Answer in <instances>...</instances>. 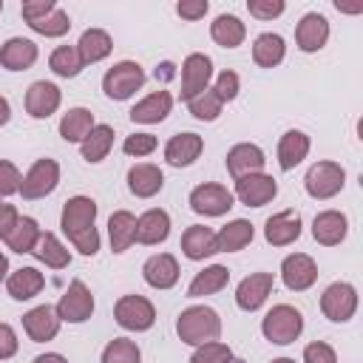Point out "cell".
I'll return each instance as SVG.
<instances>
[{
  "label": "cell",
  "instance_id": "7402d4cb",
  "mask_svg": "<svg viewBox=\"0 0 363 363\" xmlns=\"http://www.w3.org/2000/svg\"><path fill=\"white\" fill-rule=\"evenodd\" d=\"M142 275L153 289H170L179 281V264L170 252H159V255H150L145 261Z\"/></svg>",
  "mask_w": 363,
  "mask_h": 363
},
{
  "label": "cell",
  "instance_id": "83f0119b",
  "mask_svg": "<svg viewBox=\"0 0 363 363\" xmlns=\"http://www.w3.org/2000/svg\"><path fill=\"white\" fill-rule=\"evenodd\" d=\"M182 252L190 258V261H201L207 255L216 252V233L204 224H193L184 230L182 235Z\"/></svg>",
  "mask_w": 363,
  "mask_h": 363
},
{
  "label": "cell",
  "instance_id": "277c9868",
  "mask_svg": "<svg viewBox=\"0 0 363 363\" xmlns=\"http://www.w3.org/2000/svg\"><path fill=\"white\" fill-rule=\"evenodd\" d=\"M301 329H303V315H301L295 306H289V303L272 306V309L267 312L264 323H261L264 337H267L269 343H278V346L292 343V340L301 335Z\"/></svg>",
  "mask_w": 363,
  "mask_h": 363
},
{
  "label": "cell",
  "instance_id": "7a4b0ae2",
  "mask_svg": "<svg viewBox=\"0 0 363 363\" xmlns=\"http://www.w3.org/2000/svg\"><path fill=\"white\" fill-rule=\"evenodd\" d=\"M176 332L184 343H193V346H201V343H210V340H218L221 335V320L216 315V309L210 306H190L179 315L176 320Z\"/></svg>",
  "mask_w": 363,
  "mask_h": 363
},
{
  "label": "cell",
  "instance_id": "74e56055",
  "mask_svg": "<svg viewBox=\"0 0 363 363\" xmlns=\"http://www.w3.org/2000/svg\"><path fill=\"white\" fill-rule=\"evenodd\" d=\"M94 128V116L88 108H71L62 119H60V136L65 142H82Z\"/></svg>",
  "mask_w": 363,
  "mask_h": 363
},
{
  "label": "cell",
  "instance_id": "9c48e42d",
  "mask_svg": "<svg viewBox=\"0 0 363 363\" xmlns=\"http://www.w3.org/2000/svg\"><path fill=\"white\" fill-rule=\"evenodd\" d=\"M91 312H94V295H91V289H88L82 281H71L68 292H65V295L60 298V303H57L60 320L82 323V320L91 318Z\"/></svg>",
  "mask_w": 363,
  "mask_h": 363
},
{
  "label": "cell",
  "instance_id": "7bdbcfd3",
  "mask_svg": "<svg viewBox=\"0 0 363 363\" xmlns=\"http://www.w3.org/2000/svg\"><path fill=\"white\" fill-rule=\"evenodd\" d=\"M139 346L128 337H116L102 349V363H139Z\"/></svg>",
  "mask_w": 363,
  "mask_h": 363
},
{
  "label": "cell",
  "instance_id": "7dc6e473",
  "mask_svg": "<svg viewBox=\"0 0 363 363\" xmlns=\"http://www.w3.org/2000/svg\"><path fill=\"white\" fill-rule=\"evenodd\" d=\"M247 9H250V14L258 17V20H272V17L284 14L286 6H284V0H250Z\"/></svg>",
  "mask_w": 363,
  "mask_h": 363
},
{
  "label": "cell",
  "instance_id": "e575fe53",
  "mask_svg": "<svg viewBox=\"0 0 363 363\" xmlns=\"http://www.w3.org/2000/svg\"><path fill=\"white\" fill-rule=\"evenodd\" d=\"M31 255H34L37 261H43L45 267H51V269H62V267H68V261H71V252H68V250L60 244V238L51 235V233H40V238H37Z\"/></svg>",
  "mask_w": 363,
  "mask_h": 363
},
{
  "label": "cell",
  "instance_id": "f35d334b",
  "mask_svg": "<svg viewBox=\"0 0 363 363\" xmlns=\"http://www.w3.org/2000/svg\"><path fill=\"white\" fill-rule=\"evenodd\" d=\"M113 145V128L108 125H94L91 133L82 139V159L85 162H102Z\"/></svg>",
  "mask_w": 363,
  "mask_h": 363
},
{
  "label": "cell",
  "instance_id": "f5cc1de1",
  "mask_svg": "<svg viewBox=\"0 0 363 363\" xmlns=\"http://www.w3.org/2000/svg\"><path fill=\"white\" fill-rule=\"evenodd\" d=\"M17 210L11 207V204H6V201H0V238H6L9 233H11V227L17 224Z\"/></svg>",
  "mask_w": 363,
  "mask_h": 363
},
{
  "label": "cell",
  "instance_id": "91938a15",
  "mask_svg": "<svg viewBox=\"0 0 363 363\" xmlns=\"http://www.w3.org/2000/svg\"><path fill=\"white\" fill-rule=\"evenodd\" d=\"M227 363H244V360H238V357H230V360H227Z\"/></svg>",
  "mask_w": 363,
  "mask_h": 363
},
{
  "label": "cell",
  "instance_id": "d6a6232c",
  "mask_svg": "<svg viewBox=\"0 0 363 363\" xmlns=\"http://www.w3.org/2000/svg\"><path fill=\"white\" fill-rule=\"evenodd\" d=\"M250 241H252V224L244 218H235L216 233V252H235V250H244Z\"/></svg>",
  "mask_w": 363,
  "mask_h": 363
},
{
  "label": "cell",
  "instance_id": "ffe728a7",
  "mask_svg": "<svg viewBox=\"0 0 363 363\" xmlns=\"http://www.w3.org/2000/svg\"><path fill=\"white\" fill-rule=\"evenodd\" d=\"M264 150L258 145H250V142H241L235 147H230L227 153V170L233 173V179H241V176H250V173H261L264 167Z\"/></svg>",
  "mask_w": 363,
  "mask_h": 363
},
{
  "label": "cell",
  "instance_id": "f6af8a7d",
  "mask_svg": "<svg viewBox=\"0 0 363 363\" xmlns=\"http://www.w3.org/2000/svg\"><path fill=\"white\" fill-rule=\"evenodd\" d=\"M122 150H125L128 156H147V153L156 150V136H153V133H133V136L125 139Z\"/></svg>",
  "mask_w": 363,
  "mask_h": 363
},
{
  "label": "cell",
  "instance_id": "52a82bcc",
  "mask_svg": "<svg viewBox=\"0 0 363 363\" xmlns=\"http://www.w3.org/2000/svg\"><path fill=\"white\" fill-rule=\"evenodd\" d=\"M113 315H116V323L122 329H130V332H145L156 320L153 303L142 295H122L113 306Z\"/></svg>",
  "mask_w": 363,
  "mask_h": 363
},
{
  "label": "cell",
  "instance_id": "7c38bea8",
  "mask_svg": "<svg viewBox=\"0 0 363 363\" xmlns=\"http://www.w3.org/2000/svg\"><path fill=\"white\" fill-rule=\"evenodd\" d=\"M213 77V62L207 54H190L182 62V99L190 102L196 94L207 91V82Z\"/></svg>",
  "mask_w": 363,
  "mask_h": 363
},
{
  "label": "cell",
  "instance_id": "ac0fdd59",
  "mask_svg": "<svg viewBox=\"0 0 363 363\" xmlns=\"http://www.w3.org/2000/svg\"><path fill=\"white\" fill-rule=\"evenodd\" d=\"M295 40H298V48L301 51H318L326 45L329 40V20L318 11H309L301 17L298 28H295Z\"/></svg>",
  "mask_w": 363,
  "mask_h": 363
},
{
  "label": "cell",
  "instance_id": "1f68e13d",
  "mask_svg": "<svg viewBox=\"0 0 363 363\" xmlns=\"http://www.w3.org/2000/svg\"><path fill=\"white\" fill-rule=\"evenodd\" d=\"M6 286H9V295H11L14 301H28V298H34V295L45 286V278H43V272H37L34 267H20L17 272L9 275Z\"/></svg>",
  "mask_w": 363,
  "mask_h": 363
},
{
  "label": "cell",
  "instance_id": "bcb514c9",
  "mask_svg": "<svg viewBox=\"0 0 363 363\" xmlns=\"http://www.w3.org/2000/svg\"><path fill=\"white\" fill-rule=\"evenodd\" d=\"M20 170L11 164V162H6V159H0V199H6V196H11V193H17L20 190Z\"/></svg>",
  "mask_w": 363,
  "mask_h": 363
},
{
  "label": "cell",
  "instance_id": "8fae6325",
  "mask_svg": "<svg viewBox=\"0 0 363 363\" xmlns=\"http://www.w3.org/2000/svg\"><path fill=\"white\" fill-rule=\"evenodd\" d=\"M320 309H323V315L329 320H337V323L349 320L354 315V309H357L354 286L352 284H332V286H326V292L320 295Z\"/></svg>",
  "mask_w": 363,
  "mask_h": 363
},
{
  "label": "cell",
  "instance_id": "f1b7e54d",
  "mask_svg": "<svg viewBox=\"0 0 363 363\" xmlns=\"http://www.w3.org/2000/svg\"><path fill=\"white\" fill-rule=\"evenodd\" d=\"M309 153V136L303 130H286L278 142V164L281 170H292L295 164H301Z\"/></svg>",
  "mask_w": 363,
  "mask_h": 363
},
{
  "label": "cell",
  "instance_id": "484cf974",
  "mask_svg": "<svg viewBox=\"0 0 363 363\" xmlns=\"http://www.w3.org/2000/svg\"><path fill=\"white\" fill-rule=\"evenodd\" d=\"M170 233V216L164 210H147L136 218V241L139 244H162Z\"/></svg>",
  "mask_w": 363,
  "mask_h": 363
},
{
  "label": "cell",
  "instance_id": "836d02e7",
  "mask_svg": "<svg viewBox=\"0 0 363 363\" xmlns=\"http://www.w3.org/2000/svg\"><path fill=\"white\" fill-rule=\"evenodd\" d=\"M227 281H230V269H227V267H221V264H213V267L201 269V272L190 281L187 295H190V298H204V295L221 292V289L227 286Z\"/></svg>",
  "mask_w": 363,
  "mask_h": 363
},
{
  "label": "cell",
  "instance_id": "681fc988",
  "mask_svg": "<svg viewBox=\"0 0 363 363\" xmlns=\"http://www.w3.org/2000/svg\"><path fill=\"white\" fill-rule=\"evenodd\" d=\"M303 363H337V357H335V349L329 343L315 340L303 349Z\"/></svg>",
  "mask_w": 363,
  "mask_h": 363
},
{
  "label": "cell",
  "instance_id": "11a10c76",
  "mask_svg": "<svg viewBox=\"0 0 363 363\" xmlns=\"http://www.w3.org/2000/svg\"><path fill=\"white\" fill-rule=\"evenodd\" d=\"M9 116H11L9 99H6V96H0V125H6V122H9Z\"/></svg>",
  "mask_w": 363,
  "mask_h": 363
},
{
  "label": "cell",
  "instance_id": "2e32d148",
  "mask_svg": "<svg viewBox=\"0 0 363 363\" xmlns=\"http://www.w3.org/2000/svg\"><path fill=\"white\" fill-rule=\"evenodd\" d=\"M298 235H301V216H298V210H281V213L269 216L267 224H264V238L272 247H286Z\"/></svg>",
  "mask_w": 363,
  "mask_h": 363
},
{
  "label": "cell",
  "instance_id": "30bf717a",
  "mask_svg": "<svg viewBox=\"0 0 363 363\" xmlns=\"http://www.w3.org/2000/svg\"><path fill=\"white\" fill-rule=\"evenodd\" d=\"M190 207L199 213V216H224L230 207H233V193L224 187V184H199L193 187L190 193Z\"/></svg>",
  "mask_w": 363,
  "mask_h": 363
},
{
  "label": "cell",
  "instance_id": "4fadbf2b",
  "mask_svg": "<svg viewBox=\"0 0 363 363\" xmlns=\"http://www.w3.org/2000/svg\"><path fill=\"white\" fill-rule=\"evenodd\" d=\"M275 193H278V184L267 173H250V176L235 179V196L247 207H264L267 201L275 199Z\"/></svg>",
  "mask_w": 363,
  "mask_h": 363
},
{
  "label": "cell",
  "instance_id": "ba28073f",
  "mask_svg": "<svg viewBox=\"0 0 363 363\" xmlns=\"http://www.w3.org/2000/svg\"><path fill=\"white\" fill-rule=\"evenodd\" d=\"M60 182V164L54 159H37L31 164V170L20 179V193L23 199L34 201V199H43L48 196Z\"/></svg>",
  "mask_w": 363,
  "mask_h": 363
},
{
  "label": "cell",
  "instance_id": "6f0895ef",
  "mask_svg": "<svg viewBox=\"0 0 363 363\" xmlns=\"http://www.w3.org/2000/svg\"><path fill=\"white\" fill-rule=\"evenodd\" d=\"M6 272H9V261H6V255L0 252V281L6 278Z\"/></svg>",
  "mask_w": 363,
  "mask_h": 363
},
{
  "label": "cell",
  "instance_id": "d6986e66",
  "mask_svg": "<svg viewBox=\"0 0 363 363\" xmlns=\"http://www.w3.org/2000/svg\"><path fill=\"white\" fill-rule=\"evenodd\" d=\"M60 108V88L54 82H34L28 91H26V111L34 116V119H48L54 111Z\"/></svg>",
  "mask_w": 363,
  "mask_h": 363
},
{
  "label": "cell",
  "instance_id": "6da1fadb",
  "mask_svg": "<svg viewBox=\"0 0 363 363\" xmlns=\"http://www.w3.org/2000/svg\"><path fill=\"white\" fill-rule=\"evenodd\" d=\"M96 221V201L88 196H74L65 201L62 207V233L68 235V241L82 252V255H94L99 250V233L94 227Z\"/></svg>",
  "mask_w": 363,
  "mask_h": 363
},
{
  "label": "cell",
  "instance_id": "3957f363",
  "mask_svg": "<svg viewBox=\"0 0 363 363\" xmlns=\"http://www.w3.org/2000/svg\"><path fill=\"white\" fill-rule=\"evenodd\" d=\"M20 11H23V17H26V23H28L37 34H45V37H62V34L71 28L68 14H65L54 0L23 3Z\"/></svg>",
  "mask_w": 363,
  "mask_h": 363
},
{
  "label": "cell",
  "instance_id": "8d00e7d4",
  "mask_svg": "<svg viewBox=\"0 0 363 363\" xmlns=\"http://www.w3.org/2000/svg\"><path fill=\"white\" fill-rule=\"evenodd\" d=\"M284 51H286L284 37L267 31V34H261V37L255 40V45H252V60H255L261 68H275V65L284 60Z\"/></svg>",
  "mask_w": 363,
  "mask_h": 363
},
{
  "label": "cell",
  "instance_id": "60d3db41",
  "mask_svg": "<svg viewBox=\"0 0 363 363\" xmlns=\"http://www.w3.org/2000/svg\"><path fill=\"white\" fill-rule=\"evenodd\" d=\"M48 65H51V71L57 77H77L82 71V60L77 54V45H60V48H54Z\"/></svg>",
  "mask_w": 363,
  "mask_h": 363
},
{
  "label": "cell",
  "instance_id": "816d5d0a",
  "mask_svg": "<svg viewBox=\"0 0 363 363\" xmlns=\"http://www.w3.org/2000/svg\"><path fill=\"white\" fill-rule=\"evenodd\" d=\"M176 11H179V17H184V20H199V17H204L207 14V3L204 0H182L179 6H176Z\"/></svg>",
  "mask_w": 363,
  "mask_h": 363
},
{
  "label": "cell",
  "instance_id": "f907efd6",
  "mask_svg": "<svg viewBox=\"0 0 363 363\" xmlns=\"http://www.w3.org/2000/svg\"><path fill=\"white\" fill-rule=\"evenodd\" d=\"M17 352V335L9 323H0V360H9Z\"/></svg>",
  "mask_w": 363,
  "mask_h": 363
},
{
  "label": "cell",
  "instance_id": "c3c4849f",
  "mask_svg": "<svg viewBox=\"0 0 363 363\" xmlns=\"http://www.w3.org/2000/svg\"><path fill=\"white\" fill-rule=\"evenodd\" d=\"M213 91L218 94L221 102L235 99V94H238V74H235V71H221L218 79H216V88H213Z\"/></svg>",
  "mask_w": 363,
  "mask_h": 363
},
{
  "label": "cell",
  "instance_id": "9f6ffc18",
  "mask_svg": "<svg viewBox=\"0 0 363 363\" xmlns=\"http://www.w3.org/2000/svg\"><path fill=\"white\" fill-rule=\"evenodd\" d=\"M159 77H162V79H170V77H173V65H170V62H162V65L156 68V79H159Z\"/></svg>",
  "mask_w": 363,
  "mask_h": 363
},
{
  "label": "cell",
  "instance_id": "db71d44e",
  "mask_svg": "<svg viewBox=\"0 0 363 363\" xmlns=\"http://www.w3.org/2000/svg\"><path fill=\"white\" fill-rule=\"evenodd\" d=\"M34 363H68V360H65L62 354H54V352H51V354H40V357H34Z\"/></svg>",
  "mask_w": 363,
  "mask_h": 363
},
{
  "label": "cell",
  "instance_id": "4dcf8cb0",
  "mask_svg": "<svg viewBox=\"0 0 363 363\" xmlns=\"http://www.w3.org/2000/svg\"><path fill=\"white\" fill-rule=\"evenodd\" d=\"M108 235H111L113 252H125L136 241V216L128 210H116L108 218Z\"/></svg>",
  "mask_w": 363,
  "mask_h": 363
},
{
  "label": "cell",
  "instance_id": "d4e9b609",
  "mask_svg": "<svg viewBox=\"0 0 363 363\" xmlns=\"http://www.w3.org/2000/svg\"><path fill=\"white\" fill-rule=\"evenodd\" d=\"M201 147H204V142H201L199 133H176L164 147V159L173 167H187L199 159Z\"/></svg>",
  "mask_w": 363,
  "mask_h": 363
},
{
  "label": "cell",
  "instance_id": "b9f144b4",
  "mask_svg": "<svg viewBox=\"0 0 363 363\" xmlns=\"http://www.w3.org/2000/svg\"><path fill=\"white\" fill-rule=\"evenodd\" d=\"M190 113L196 116V119H204V122H213L218 113H221V99H218V94L213 91V88H207V91H201V94H196L190 102Z\"/></svg>",
  "mask_w": 363,
  "mask_h": 363
},
{
  "label": "cell",
  "instance_id": "f546056e",
  "mask_svg": "<svg viewBox=\"0 0 363 363\" xmlns=\"http://www.w3.org/2000/svg\"><path fill=\"white\" fill-rule=\"evenodd\" d=\"M111 48H113L111 34H108V31H102V28H88V31L79 37V43H77V54H79L82 65L105 60V57L111 54Z\"/></svg>",
  "mask_w": 363,
  "mask_h": 363
},
{
  "label": "cell",
  "instance_id": "5b68a950",
  "mask_svg": "<svg viewBox=\"0 0 363 363\" xmlns=\"http://www.w3.org/2000/svg\"><path fill=\"white\" fill-rule=\"evenodd\" d=\"M142 85H145V71H142L139 62H130V60L116 62V65L108 68L105 77H102V91H105L111 99H128V96H133Z\"/></svg>",
  "mask_w": 363,
  "mask_h": 363
},
{
  "label": "cell",
  "instance_id": "9a60e30c",
  "mask_svg": "<svg viewBox=\"0 0 363 363\" xmlns=\"http://www.w3.org/2000/svg\"><path fill=\"white\" fill-rule=\"evenodd\" d=\"M272 284H275L272 272H252V275H247V278L238 284V289H235V303H238L244 312H255V309L267 301Z\"/></svg>",
  "mask_w": 363,
  "mask_h": 363
},
{
  "label": "cell",
  "instance_id": "8992f818",
  "mask_svg": "<svg viewBox=\"0 0 363 363\" xmlns=\"http://www.w3.org/2000/svg\"><path fill=\"white\" fill-rule=\"evenodd\" d=\"M303 184H306V193L312 199H332V196H337L343 190L346 170L337 162H318V164L309 167Z\"/></svg>",
  "mask_w": 363,
  "mask_h": 363
},
{
  "label": "cell",
  "instance_id": "cb8c5ba5",
  "mask_svg": "<svg viewBox=\"0 0 363 363\" xmlns=\"http://www.w3.org/2000/svg\"><path fill=\"white\" fill-rule=\"evenodd\" d=\"M170 108H173V96L167 91H153L130 108V119L142 125H156L170 113Z\"/></svg>",
  "mask_w": 363,
  "mask_h": 363
},
{
  "label": "cell",
  "instance_id": "4316f807",
  "mask_svg": "<svg viewBox=\"0 0 363 363\" xmlns=\"http://www.w3.org/2000/svg\"><path fill=\"white\" fill-rule=\"evenodd\" d=\"M162 184H164V176H162V170L156 164H133L128 170V187L139 199L156 196L162 190Z\"/></svg>",
  "mask_w": 363,
  "mask_h": 363
},
{
  "label": "cell",
  "instance_id": "680465c9",
  "mask_svg": "<svg viewBox=\"0 0 363 363\" xmlns=\"http://www.w3.org/2000/svg\"><path fill=\"white\" fill-rule=\"evenodd\" d=\"M272 363H295V360H289V357H278V360H272Z\"/></svg>",
  "mask_w": 363,
  "mask_h": 363
},
{
  "label": "cell",
  "instance_id": "d590c367",
  "mask_svg": "<svg viewBox=\"0 0 363 363\" xmlns=\"http://www.w3.org/2000/svg\"><path fill=\"white\" fill-rule=\"evenodd\" d=\"M210 34H213V40H216L218 45L235 48V45L244 43L247 28H244V23H241L235 14H218V17L213 20V26H210Z\"/></svg>",
  "mask_w": 363,
  "mask_h": 363
},
{
  "label": "cell",
  "instance_id": "603a6c76",
  "mask_svg": "<svg viewBox=\"0 0 363 363\" xmlns=\"http://www.w3.org/2000/svg\"><path fill=\"white\" fill-rule=\"evenodd\" d=\"M37 62V45L26 37H11L0 48V65L6 71H26Z\"/></svg>",
  "mask_w": 363,
  "mask_h": 363
},
{
  "label": "cell",
  "instance_id": "ab89813d",
  "mask_svg": "<svg viewBox=\"0 0 363 363\" xmlns=\"http://www.w3.org/2000/svg\"><path fill=\"white\" fill-rule=\"evenodd\" d=\"M37 238H40L37 221L28 218V216H23V218H17V224L11 227V233L6 235V244H9V250H14V252H31L34 244H37Z\"/></svg>",
  "mask_w": 363,
  "mask_h": 363
},
{
  "label": "cell",
  "instance_id": "94428289",
  "mask_svg": "<svg viewBox=\"0 0 363 363\" xmlns=\"http://www.w3.org/2000/svg\"><path fill=\"white\" fill-rule=\"evenodd\" d=\"M0 11H3V0H0Z\"/></svg>",
  "mask_w": 363,
  "mask_h": 363
},
{
  "label": "cell",
  "instance_id": "e0dca14e",
  "mask_svg": "<svg viewBox=\"0 0 363 363\" xmlns=\"http://www.w3.org/2000/svg\"><path fill=\"white\" fill-rule=\"evenodd\" d=\"M23 329H26V335L34 343H45V340L57 337V332H60V315L48 303L45 306H34L31 312L23 315Z\"/></svg>",
  "mask_w": 363,
  "mask_h": 363
},
{
  "label": "cell",
  "instance_id": "44dd1931",
  "mask_svg": "<svg viewBox=\"0 0 363 363\" xmlns=\"http://www.w3.org/2000/svg\"><path fill=\"white\" fill-rule=\"evenodd\" d=\"M346 230H349V221H346V216L337 213V210H323V213H318L315 221H312V235H315V241L323 244V247L340 244V241L346 238Z\"/></svg>",
  "mask_w": 363,
  "mask_h": 363
},
{
  "label": "cell",
  "instance_id": "5bb4252c",
  "mask_svg": "<svg viewBox=\"0 0 363 363\" xmlns=\"http://www.w3.org/2000/svg\"><path fill=\"white\" fill-rule=\"evenodd\" d=\"M281 278L286 284V289H295V292H303L315 284L318 278V267L309 255L303 252H295V255H286L284 264H281Z\"/></svg>",
  "mask_w": 363,
  "mask_h": 363
},
{
  "label": "cell",
  "instance_id": "ee69618b",
  "mask_svg": "<svg viewBox=\"0 0 363 363\" xmlns=\"http://www.w3.org/2000/svg\"><path fill=\"white\" fill-rule=\"evenodd\" d=\"M230 357H233V352H230V346H227V343L210 340V343H201V346L193 352L190 363H227Z\"/></svg>",
  "mask_w": 363,
  "mask_h": 363
}]
</instances>
